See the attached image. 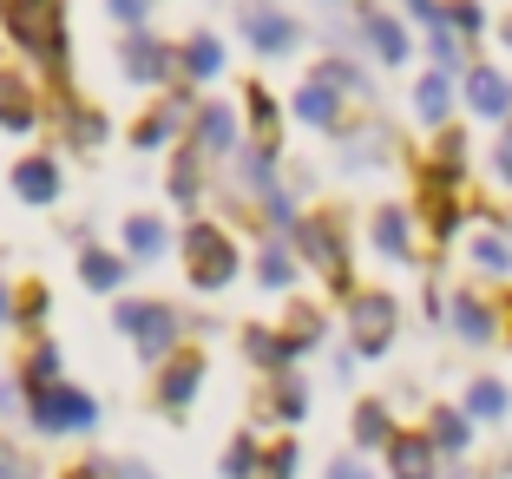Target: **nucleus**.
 I'll return each instance as SVG.
<instances>
[{"label": "nucleus", "mask_w": 512, "mask_h": 479, "mask_svg": "<svg viewBox=\"0 0 512 479\" xmlns=\"http://www.w3.org/2000/svg\"><path fill=\"white\" fill-rule=\"evenodd\" d=\"M375 250L381 256H407V210H381L375 217Z\"/></svg>", "instance_id": "nucleus-27"}, {"label": "nucleus", "mask_w": 512, "mask_h": 479, "mask_svg": "<svg viewBox=\"0 0 512 479\" xmlns=\"http://www.w3.org/2000/svg\"><path fill=\"white\" fill-rule=\"evenodd\" d=\"M119 60H125V73H132V79H145V86H151V79H171V73H178V66H184V53H171V46H158V40H151L145 27H138V33H125Z\"/></svg>", "instance_id": "nucleus-7"}, {"label": "nucleus", "mask_w": 512, "mask_h": 479, "mask_svg": "<svg viewBox=\"0 0 512 479\" xmlns=\"http://www.w3.org/2000/svg\"><path fill=\"white\" fill-rule=\"evenodd\" d=\"M473 263H480V270H493V276H506V270H512V243L480 237V243H473Z\"/></svg>", "instance_id": "nucleus-34"}, {"label": "nucleus", "mask_w": 512, "mask_h": 479, "mask_svg": "<svg viewBox=\"0 0 512 479\" xmlns=\"http://www.w3.org/2000/svg\"><path fill=\"white\" fill-rule=\"evenodd\" d=\"M362 33H368V46H375L388 66H401V60H407V33L394 27L388 14H362Z\"/></svg>", "instance_id": "nucleus-20"}, {"label": "nucleus", "mask_w": 512, "mask_h": 479, "mask_svg": "<svg viewBox=\"0 0 512 479\" xmlns=\"http://www.w3.org/2000/svg\"><path fill=\"white\" fill-rule=\"evenodd\" d=\"M79 283L99 289V296H112V289L125 283V263L112 250H92V243H86V256H79Z\"/></svg>", "instance_id": "nucleus-18"}, {"label": "nucleus", "mask_w": 512, "mask_h": 479, "mask_svg": "<svg viewBox=\"0 0 512 479\" xmlns=\"http://www.w3.org/2000/svg\"><path fill=\"white\" fill-rule=\"evenodd\" d=\"M296 243H302V256H309V263H316V270L329 276L335 289L348 283V256H342V237H335L329 217H309V224H296Z\"/></svg>", "instance_id": "nucleus-6"}, {"label": "nucleus", "mask_w": 512, "mask_h": 479, "mask_svg": "<svg viewBox=\"0 0 512 479\" xmlns=\"http://www.w3.org/2000/svg\"><path fill=\"white\" fill-rule=\"evenodd\" d=\"M322 335V315L316 309H289V348H309Z\"/></svg>", "instance_id": "nucleus-35"}, {"label": "nucleus", "mask_w": 512, "mask_h": 479, "mask_svg": "<svg viewBox=\"0 0 512 479\" xmlns=\"http://www.w3.org/2000/svg\"><path fill=\"white\" fill-rule=\"evenodd\" d=\"M73 138L79 145H99V138H106V119H99V112H73Z\"/></svg>", "instance_id": "nucleus-38"}, {"label": "nucleus", "mask_w": 512, "mask_h": 479, "mask_svg": "<svg viewBox=\"0 0 512 479\" xmlns=\"http://www.w3.org/2000/svg\"><path fill=\"white\" fill-rule=\"evenodd\" d=\"M112 479H158L145 460H112Z\"/></svg>", "instance_id": "nucleus-43"}, {"label": "nucleus", "mask_w": 512, "mask_h": 479, "mask_svg": "<svg viewBox=\"0 0 512 479\" xmlns=\"http://www.w3.org/2000/svg\"><path fill=\"white\" fill-rule=\"evenodd\" d=\"M394 322H401L394 296H381V289L348 296V335H355V348H362V355H381V348L394 342Z\"/></svg>", "instance_id": "nucleus-4"}, {"label": "nucleus", "mask_w": 512, "mask_h": 479, "mask_svg": "<svg viewBox=\"0 0 512 479\" xmlns=\"http://www.w3.org/2000/svg\"><path fill=\"white\" fill-rule=\"evenodd\" d=\"M467 414L473 420H499L506 414V388H499V381H473L467 388Z\"/></svg>", "instance_id": "nucleus-30"}, {"label": "nucleus", "mask_w": 512, "mask_h": 479, "mask_svg": "<svg viewBox=\"0 0 512 479\" xmlns=\"http://www.w3.org/2000/svg\"><path fill=\"white\" fill-rule=\"evenodd\" d=\"M243 348H250V361H263V368H283V361L296 355V348H289V335L276 342L270 329H243Z\"/></svg>", "instance_id": "nucleus-26"}, {"label": "nucleus", "mask_w": 512, "mask_h": 479, "mask_svg": "<svg viewBox=\"0 0 512 479\" xmlns=\"http://www.w3.org/2000/svg\"><path fill=\"white\" fill-rule=\"evenodd\" d=\"M14 315H20V322H40V315H46V289H40V283H33V289H20Z\"/></svg>", "instance_id": "nucleus-40"}, {"label": "nucleus", "mask_w": 512, "mask_h": 479, "mask_svg": "<svg viewBox=\"0 0 512 479\" xmlns=\"http://www.w3.org/2000/svg\"><path fill=\"white\" fill-rule=\"evenodd\" d=\"M184 112H191V105H184V99H171V105H158V112H145V119H138V145H165V138L171 132H178V119H184Z\"/></svg>", "instance_id": "nucleus-25"}, {"label": "nucleus", "mask_w": 512, "mask_h": 479, "mask_svg": "<svg viewBox=\"0 0 512 479\" xmlns=\"http://www.w3.org/2000/svg\"><path fill=\"white\" fill-rule=\"evenodd\" d=\"M66 0H7V33L14 46H27L33 60L66 66Z\"/></svg>", "instance_id": "nucleus-1"}, {"label": "nucleus", "mask_w": 512, "mask_h": 479, "mask_svg": "<svg viewBox=\"0 0 512 479\" xmlns=\"http://www.w3.org/2000/svg\"><path fill=\"white\" fill-rule=\"evenodd\" d=\"M394 420H388V407L381 401H362L355 407V447H394Z\"/></svg>", "instance_id": "nucleus-19"}, {"label": "nucleus", "mask_w": 512, "mask_h": 479, "mask_svg": "<svg viewBox=\"0 0 512 479\" xmlns=\"http://www.w3.org/2000/svg\"><path fill=\"white\" fill-rule=\"evenodd\" d=\"M329 479H368V466H362V460H348V453H342V460H329Z\"/></svg>", "instance_id": "nucleus-44"}, {"label": "nucleus", "mask_w": 512, "mask_h": 479, "mask_svg": "<svg viewBox=\"0 0 512 479\" xmlns=\"http://www.w3.org/2000/svg\"><path fill=\"white\" fill-rule=\"evenodd\" d=\"M125 250L132 256H158L165 250V224H158V217H132V224H125Z\"/></svg>", "instance_id": "nucleus-28"}, {"label": "nucleus", "mask_w": 512, "mask_h": 479, "mask_svg": "<svg viewBox=\"0 0 512 479\" xmlns=\"http://www.w3.org/2000/svg\"><path fill=\"white\" fill-rule=\"evenodd\" d=\"M66 479H112V460H79Z\"/></svg>", "instance_id": "nucleus-42"}, {"label": "nucleus", "mask_w": 512, "mask_h": 479, "mask_svg": "<svg viewBox=\"0 0 512 479\" xmlns=\"http://www.w3.org/2000/svg\"><path fill=\"white\" fill-rule=\"evenodd\" d=\"M447 27H460V33H480V7H473V0H447Z\"/></svg>", "instance_id": "nucleus-37"}, {"label": "nucleus", "mask_w": 512, "mask_h": 479, "mask_svg": "<svg viewBox=\"0 0 512 479\" xmlns=\"http://www.w3.org/2000/svg\"><path fill=\"white\" fill-rule=\"evenodd\" d=\"M0 479H33V460H27V453H14L7 440H0Z\"/></svg>", "instance_id": "nucleus-39"}, {"label": "nucleus", "mask_w": 512, "mask_h": 479, "mask_svg": "<svg viewBox=\"0 0 512 479\" xmlns=\"http://www.w3.org/2000/svg\"><path fill=\"white\" fill-rule=\"evenodd\" d=\"M112 7V20H119L125 33H138V20H145V0H106Z\"/></svg>", "instance_id": "nucleus-41"}, {"label": "nucleus", "mask_w": 512, "mask_h": 479, "mask_svg": "<svg viewBox=\"0 0 512 479\" xmlns=\"http://www.w3.org/2000/svg\"><path fill=\"white\" fill-rule=\"evenodd\" d=\"M250 119H256V138H263V145H276V99L263 86H250Z\"/></svg>", "instance_id": "nucleus-33"}, {"label": "nucleus", "mask_w": 512, "mask_h": 479, "mask_svg": "<svg viewBox=\"0 0 512 479\" xmlns=\"http://www.w3.org/2000/svg\"><path fill=\"white\" fill-rule=\"evenodd\" d=\"M316 79H322V86H335V92H342V86H362V73H355L348 60H322V66H316Z\"/></svg>", "instance_id": "nucleus-36"}, {"label": "nucleus", "mask_w": 512, "mask_h": 479, "mask_svg": "<svg viewBox=\"0 0 512 479\" xmlns=\"http://www.w3.org/2000/svg\"><path fill=\"white\" fill-rule=\"evenodd\" d=\"M256 276H263V289H289V250L283 243H263V256H256Z\"/></svg>", "instance_id": "nucleus-31"}, {"label": "nucleus", "mask_w": 512, "mask_h": 479, "mask_svg": "<svg viewBox=\"0 0 512 479\" xmlns=\"http://www.w3.org/2000/svg\"><path fill=\"white\" fill-rule=\"evenodd\" d=\"M33 420H40L46 434H86L92 420H99V407H92V394H79V388H46V394H33Z\"/></svg>", "instance_id": "nucleus-5"}, {"label": "nucleus", "mask_w": 512, "mask_h": 479, "mask_svg": "<svg viewBox=\"0 0 512 479\" xmlns=\"http://www.w3.org/2000/svg\"><path fill=\"white\" fill-rule=\"evenodd\" d=\"M33 119H40V105H33L27 79L0 73V132H33Z\"/></svg>", "instance_id": "nucleus-11"}, {"label": "nucleus", "mask_w": 512, "mask_h": 479, "mask_svg": "<svg viewBox=\"0 0 512 479\" xmlns=\"http://www.w3.org/2000/svg\"><path fill=\"white\" fill-rule=\"evenodd\" d=\"M184 276H191L204 296H217V289L237 276V243H230L217 224H191L184 230Z\"/></svg>", "instance_id": "nucleus-2"}, {"label": "nucleus", "mask_w": 512, "mask_h": 479, "mask_svg": "<svg viewBox=\"0 0 512 479\" xmlns=\"http://www.w3.org/2000/svg\"><path fill=\"white\" fill-rule=\"evenodd\" d=\"M493 158H499V178L512 184V125H506V132H499V151H493Z\"/></svg>", "instance_id": "nucleus-45"}, {"label": "nucleus", "mask_w": 512, "mask_h": 479, "mask_svg": "<svg viewBox=\"0 0 512 479\" xmlns=\"http://www.w3.org/2000/svg\"><path fill=\"white\" fill-rule=\"evenodd\" d=\"M427 440H434L440 453H460L473 440V427H467V414H453V407H434V420H427Z\"/></svg>", "instance_id": "nucleus-23"}, {"label": "nucleus", "mask_w": 512, "mask_h": 479, "mask_svg": "<svg viewBox=\"0 0 512 479\" xmlns=\"http://www.w3.org/2000/svg\"><path fill=\"white\" fill-rule=\"evenodd\" d=\"M119 335H132L138 355H171V342H178V309L171 302H119Z\"/></svg>", "instance_id": "nucleus-3"}, {"label": "nucleus", "mask_w": 512, "mask_h": 479, "mask_svg": "<svg viewBox=\"0 0 512 479\" xmlns=\"http://www.w3.org/2000/svg\"><path fill=\"white\" fill-rule=\"evenodd\" d=\"M499 46H506V53H512V20H506V27H499Z\"/></svg>", "instance_id": "nucleus-47"}, {"label": "nucleus", "mask_w": 512, "mask_h": 479, "mask_svg": "<svg viewBox=\"0 0 512 479\" xmlns=\"http://www.w3.org/2000/svg\"><path fill=\"white\" fill-rule=\"evenodd\" d=\"M14 191L27 197V204H53V197H60V171H53V158H27V165H14Z\"/></svg>", "instance_id": "nucleus-14"}, {"label": "nucleus", "mask_w": 512, "mask_h": 479, "mask_svg": "<svg viewBox=\"0 0 512 479\" xmlns=\"http://www.w3.org/2000/svg\"><path fill=\"white\" fill-rule=\"evenodd\" d=\"M467 105H473V112H486V119H506V112H512L506 73H493V66H473V73H467Z\"/></svg>", "instance_id": "nucleus-10"}, {"label": "nucleus", "mask_w": 512, "mask_h": 479, "mask_svg": "<svg viewBox=\"0 0 512 479\" xmlns=\"http://www.w3.org/2000/svg\"><path fill=\"white\" fill-rule=\"evenodd\" d=\"M224 73V40L217 33H191L184 40V79H217Z\"/></svg>", "instance_id": "nucleus-17"}, {"label": "nucleus", "mask_w": 512, "mask_h": 479, "mask_svg": "<svg viewBox=\"0 0 512 479\" xmlns=\"http://www.w3.org/2000/svg\"><path fill=\"white\" fill-rule=\"evenodd\" d=\"M296 112H302L309 125H322V132H329V125H335V112H342V99H335V86H322V79H309V86L296 92Z\"/></svg>", "instance_id": "nucleus-21"}, {"label": "nucleus", "mask_w": 512, "mask_h": 479, "mask_svg": "<svg viewBox=\"0 0 512 479\" xmlns=\"http://www.w3.org/2000/svg\"><path fill=\"white\" fill-rule=\"evenodd\" d=\"M204 158H217V151H230L237 145V119H230V105H204L197 112V138H191Z\"/></svg>", "instance_id": "nucleus-13"}, {"label": "nucleus", "mask_w": 512, "mask_h": 479, "mask_svg": "<svg viewBox=\"0 0 512 479\" xmlns=\"http://www.w3.org/2000/svg\"><path fill=\"white\" fill-rule=\"evenodd\" d=\"M7 315H14V302H7V289H0V322H7Z\"/></svg>", "instance_id": "nucleus-48"}, {"label": "nucleus", "mask_w": 512, "mask_h": 479, "mask_svg": "<svg viewBox=\"0 0 512 479\" xmlns=\"http://www.w3.org/2000/svg\"><path fill=\"white\" fill-rule=\"evenodd\" d=\"M171 197H178V204H191V197L197 191H204V151H197V145H184L178 151V165H171Z\"/></svg>", "instance_id": "nucleus-22"}, {"label": "nucleus", "mask_w": 512, "mask_h": 479, "mask_svg": "<svg viewBox=\"0 0 512 479\" xmlns=\"http://www.w3.org/2000/svg\"><path fill=\"white\" fill-rule=\"evenodd\" d=\"M20 388H33V394L60 388V348H53V342H33L27 348V361H20Z\"/></svg>", "instance_id": "nucleus-16"}, {"label": "nucleus", "mask_w": 512, "mask_h": 479, "mask_svg": "<svg viewBox=\"0 0 512 479\" xmlns=\"http://www.w3.org/2000/svg\"><path fill=\"white\" fill-rule=\"evenodd\" d=\"M256 414L263 420H302L309 414V394H302V381H276V388L256 394Z\"/></svg>", "instance_id": "nucleus-15"}, {"label": "nucleus", "mask_w": 512, "mask_h": 479, "mask_svg": "<svg viewBox=\"0 0 512 479\" xmlns=\"http://www.w3.org/2000/svg\"><path fill=\"white\" fill-rule=\"evenodd\" d=\"M243 33H250L256 53H289V46H296V20L276 14V7H263V0L243 7Z\"/></svg>", "instance_id": "nucleus-8"}, {"label": "nucleus", "mask_w": 512, "mask_h": 479, "mask_svg": "<svg viewBox=\"0 0 512 479\" xmlns=\"http://www.w3.org/2000/svg\"><path fill=\"white\" fill-rule=\"evenodd\" d=\"M407 7H414V14L427 20V27H440V14H447V7H440V0H407Z\"/></svg>", "instance_id": "nucleus-46"}, {"label": "nucleus", "mask_w": 512, "mask_h": 479, "mask_svg": "<svg viewBox=\"0 0 512 479\" xmlns=\"http://www.w3.org/2000/svg\"><path fill=\"white\" fill-rule=\"evenodd\" d=\"M453 329L467 335V342H493V309L480 296H460L453 302Z\"/></svg>", "instance_id": "nucleus-24"}, {"label": "nucleus", "mask_w": 512, "mask_h": 479, "mask_svg": "<svg viewBox=\"0 0 512 479\" xmlns=\"http://www.w3.org/2000/svg\"><path fill=\"white\" fill-rule=\"evenodd\" d=\"M388 466H394V479H434V440L401 434V440L388 447Z\"/></svg>", "instance_id": "nucleus-12"}, {"label": "nucleus", "mask_w": 512, "mask_h": 479, "mask_svg": "<svg viewBox=\"0 0 512 479\" xmlns=\"http://www.w3.org/2000/svg\"><path fill=\"white\" fill-rule=\"evenodd\" d=\"M197 381H204V355H191V348H184V355H171L165 375H158V401H165L171 414H178V407H191Z\"/></svg>", "instance_id": "nucleus-9"}, {"label": "nucleus", "mask_w": 512, "mask_h": 479, "mask_svg": "<svg viewBox=\"0 0 512 479\" xmlns=\"http://www.w3.org/2000/svg\"><path fill=\"white\" fill-rule=\"evenodd\" d=\"M414 105H421V119H427V125L447 119V73H427L421 92H414Z\"/></svg>", "instance_id": "nucleus-32"}, {"label": "nucleus", "mask_w": 512, "mask_h": 479, "mask_svg": "<svg viewBox=\"0 0 512 479\" xmlns=\"http://www.w3.org/2000/svg\"><path fill=\"white\" fill-rule=\"evenodd\" d=\"M256 466H263L256 440H250V434H237V440L224 447V479H256Z\"/></svg>", "instance_id": "nucleus-29"}]
</instances>
